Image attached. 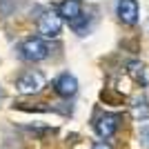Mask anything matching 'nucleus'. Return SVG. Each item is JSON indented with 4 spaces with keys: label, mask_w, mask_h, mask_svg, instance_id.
Returning a JSON list of instances; mask_svg holds the SVG:
<instances>
[{
    "label": "nucleus",
    "mask_w": 149,
    "mask_h": 149,
    "mask_svg": "<svg viewBox=\"0 0 149 149\" xmlns=\"http://www.w3.org/2000/svg\"><path fill=\"white\" fill-rule=\"evenodd\" d=\"M20 54H22V58H27V60H45V58L49 56V45L45 42L42 38H27L25 42L20 45Z\"/></svg>",
    "instance_id": "nucleus-1"
},
{
    "label": "nucleus",
    "mask_w": 149,
    "mask_h": 149,
    "mask_svg": "<svg viewBox=\"0 0 149 149\" xmlns=\"http://www.w3.org/2000/svg\"><path fill=\"white\" fill-rule=\"evenodd\" d=\"M16 87H18L20 93H38L40 89L45 87V76L40 71H25V74L18 78L16 82Z\"/></svg>",
    "instance_id": "nucleus-2"
},
{
    "label": "nucleus",
    "mask_w": 149,
    "mask_h": 149,
    "mask_svg": "<svg viewBox=\"0 0 149 149\" xmlns=\"http://www.w3.org/2000/svg\"><path fill=\"white\" fill-rule=\"evenodd\" d=\"M62 29V18L58 16L56 11H47L40 16L38 20V31L42 33L45 38H56Z\"/></svg>",
    "instance_id": "nucleus-3"
},
{
    "label": "nucleus",
    "mask_w": 149,
    "mask_h": 149,
    "mask_svg": "<svg viewBox=\"0 0 149 149\" xmlns=\"http://www.w3.org/2000/svg\"><path fill=\"white\" fill-rule=\"evenodd\" d=\"M116 13H118V18L125 25H136L138 22V2L136 0H118Z\"/></svg>",
    "instance_id": "nucleus-4"
},
{
    "label": "nucleus",
    "mask_w": 149,
    "mask_h": 149,
    "mask_svg": "<svg viewBox=\"0 0 149 149\" xmlns=\"http://www.w3.org/2000/svg\"><path fill=\"white\" fill-rule=\"evenodd\" d=\"M118 129V116L116 113H102L98 120H96V131H98L100 138H111Z\"/></svg>",
    "instance_id": "nucleus-5"
},
{
    "label": "nucleus",
    "mask_w": 149,
    "mask_h": 149,
    "mask_svg": "<svg viewBox=\"0 0 149 149\" xmlns=\"http://www.w3.org/2000/svg\"><path fill=\"white\" fill-rule=\"evenodd\" d=\"M58 16L69 22H76L82 16V2L80 0H62L58 5Z\"/></svg>",
    "instance_id": "nucleus-6"
},
{
    "label": "nucleus",
    "mask_w": 149,
    "mask_h": 149,
    "mask_svg": "<svg viewBox=\"0 0 149 149\" xmlns=\"http://www.w3.org/2000/svg\"><path fill=\"white\" fill-rule=\"evenodd\" d=\"M56 91L60 93V96H65V98H69V96H74L76 91H78V80H76L71 74H62L56 78Z\"/></svg>",
    "instance_id": "nucleus-7"
},
{
    "label": "nucleus",
    "mask_w": 149,
    "mask_h": 149,
    "mask_svg": "<svg viewBox=\"0 0 149 149\" xmlns=\"http://www.w3.org/2000/svg\"><path fill=\"white\" fill-rule=\"evenodd\" d=\"M131 111H134V118L136 120H147L149 118V105H147V98L145 96H138L131 105Z\"/></svg>",
    "instance_id": "nucleus-8"
},
{
    "label": "nucleus",
    "mask_w": 149,
    "mask_h": 149,
    "mask_svg": "<svg viewBox=\"0 0 149 149\" xmlns=\"http://www.w3.org/2000/svg\"><path fill=\"white\" fill-rule=\"evenodd\" d=\"M140 145H143L145 149H149V127L147 125L140 129Z\"/></svg>",
    "instance_id": "nucleus-9"
},
{
    "label": "nucleus",
    "mask_w": 149,
    "mask_h": 149,
    "mask_svg": "<svg viewBox=\"0 0 149 149\" xmlns=\"http://www.w3.org/2000/svg\"><path fill=\"white\" fill-rule=\"evenodd\" d=\"M129 69H131V76H134V78H140V76H143V65H140V62H131Z\"/></svg>",
    "instance_id": "nucleus-10"
},
{
    "label": "nucleus",
    "mask_w": 149,
    "mask_h": 149,
    "mask_svg": "<svg viewBox=\"0 0 149 149\" xmlns=\"http://www.w3.org/2000/svg\"><path fill=\"white\" fill-rule=\"evenodd\" d=\"M91 149H111V145L105 143V140H98V143H93V147H91Z\"/></svg>",
    "instance_id": "nucleus-11"
},
{
    "label": "nucleus",
    "mask_w": 149,
    "mask_h": 149,
    "mask_svg": "<svg viewBox=\"0 0 149 149\" xmlns=\"http://www.w3.org/2000/svg\"><path fill=\"white\" fill-rule=\"evenodd\" d=\"M145 29H147V33H149V22H147V27H145Z\"/></svg>",
    "instance_id": "nucleus-12"
},
{
    "label": "nucleus",
    "mask_w": 149,
    "mask_h": 149,
    "mask_svg": "<svg viewBox=\"0 0 149 149\" xmlns=\"http://www.w3.org/2000/svg\"><path fill=\"white\" fill-rule=\"evenodd\" d=\"M0 96H2V91H0Z\"/></svg>",
    "instance_id": "nucleus-13"
}]
</instances>
